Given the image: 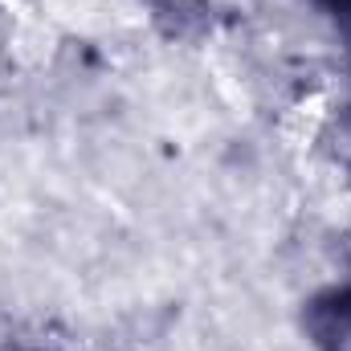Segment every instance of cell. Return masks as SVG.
Wrapping results in <instances>:
<instances>
[{"label": "cell", "mask_w": 351, "mask_h": 351, "mask_svg": "<svg viewBox=\"0 0 351 351\" xmlns=\"http://www.w3.org/2000/svg\"><path fill=\"white\" fill-rule=\"evenodd\" d=\"M0 351H58V348H49V343H8Z\"/></svg>", "instance_id": "obj_4"}, {"label": "cell", "mask_w": 351, "mask_h": 351, "mask_svg": "<svg viewBox=\"0 0 351 351\" xmlns=\"http://www.w3.org/2000/svg\"><path fill=\"white\" fill-rule=\"evenodd\" d=\"M311 351H351V282H327L302 302Z\"/></svg>", "instance_id": "obj_1"}, {"label": "cell", "mask_w": 351, "mask_h": 351, "mask_svg": "<svg viewBox=\"0 0 351 351\" xmlns=\"http://www.w3.org/2000/svg\"><path fill=\"white\" fill-rule=\"evenodd\" d=\"M311 8H315L319 16H327V21L351 41V0H311Z\"/></svg>", "instance_id": "obj_2"}, {"label": "cell", "mask_w": 351, "mask_h": 351, "mask_svg": "<svg viewBox=\"0 0 351 351\" xmlns=\"http://www.w3.org/2000/svg\"><path fill=\"white\" fill-rule=\"evenodd\" d=\"M335 160L351 172V106L339 114V143H335Z\"/></svg>", "instance_id": "obj_3"}]
</instances>
